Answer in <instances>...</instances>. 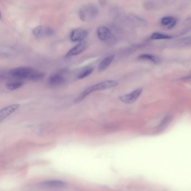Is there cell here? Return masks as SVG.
Returning <instances> with one entry per match:
<instances>
[{
    "label": "cell",
    "instance_id": "6da1fadb",
    "mask_svg": "<svg viewBox=\"0 0 191 191\" xmlns=\"http://www.w3.org/2000/svg\"><path fill=\"white\" fill-rule=\"evenodd\" d=\"M98 15V8L91 4L82 6L79 11L80 19L85 22H89L96 19Z\"/></svg>",
    "mask_w": 191,
    "mask_h": 191
},
{
    "label": "cell",
    "instance_id": "7a4b0ae2",
    "mask_svg": "<svg viewBox=\"0 0 191 191\" xmlns=\"http://www.w3.org/2000/svg\"><path fill=\"white\" fill-rule=\"evenodd\" d=\"M96 33L99 39L104 42L111 44L116 40L115 36L107 27L103 26L99 27L97 29Z\"/></svg>",
    "mask_w": 191,
    "mask_h": 191
},
{
    "label": "cell",
    "instance_id": "3957f363",
    "mask_svg": "<svg viewBox=\"0 0 191 191\" xmlns=\"http://www.w3.org/2000/svg\"><path fill=\"white\" fill-rule=\"evenodd\" d=\"M35 71L30 67H22L11 70L10 74L12 77L16 79H29Z\"/></svg>",
    "mask_w": 191,
    "mask_h": 191
},
{
    "label": "cell",
    "instance_id": "277c9868",
    "mask_svg": "<svg viewBox=\"0 0 191 191\" xmlns=\"http://www.w3.org/2000/svg\"><path fill=\"white\" fill-rule=\"evenodd\" d=\"M33 34L37 38H44L52 36L54 31L50 27L46 25H39L33 30Z\"/></svg>",
    "mask_w": 191,
    "mask_h": 191
},
{
    "label": "cell",
    "instance_id": "5b68a950",
    "mask_svg": "<svg viewBox=\"0 0 191 191\" xmlns=\"http://www.w3.org/2000/svg\"><path fill=\"white\" fill-rule=\"evenodd\" d=\"M142 92V89H138L137 90L133 91L132 92L128 94L121 96L120 98V99L122 102L125 103H132L138 98Z\"/></svg>",
    "mask_w": 191,
    "mask_h": 191
},
{
    "label": "cell",
    "instance_id": "8992f818",
    "mask_svg": "<svg viewBox=\"0 0 191 191\" xmlns=\"http://www.w3.org/2000/svg\"><path fill=\"white\" fill-rule=\"evenodd\" d=\"M88 35L86 30L80 28L76 29L72 31L70 35V39L72 42H82Z\"/></svg>",
    "mask_w": 191,
    "mask_h": 191
},
{
    "label": "cell",
    "instance_id": "52a82bcc",
    "mask_svg": "<svg viewBox=\"0 0 191 191\" xmlns=\"http://www.w3.org/2000/svg\"><path fill=\"white\" fill-rule=\"evenodd\" d=\"M118 84V82L114 80H106L99 82L96 85H93L94 91L106 90L111 88L116 87Z\"/></svg>",
    "mask_w": 191,
    "mask_h": 191
},
{
    "label": "cell",
    "instance_id": "ba28073f",
    "mask_svg": "<svg viewBox=\"0 0 191 191\" xmlns=\"http://www.w3.org/2000/svg\"><path fill=\"white\" fill-rule=\"evenodd\" d=\"M20 106V104H15L7 106L1 109L0 111V122H2L3 120L5 119L6 117H8L11 114L19 109Z\"/></svg>",
    "mask_w": 191,
    "mask_h": 191
},
{
    "label": "cell",
    "instance_id": "9c48e42d",
    "mask_svg": "<svg viewBox=\"0 0 191 191\" xmlns=\"http://www.w3.org/2000/svg\"><path fill=\"white\" fill-rule=\"evenodd\" d=\"M86 42H81L80 43H79L77 45L75 46L74 47L71 49L67 53L66 57H70L72 56H76L79 54L83 52L85 48H86Z\"/></svg>",
    "mask_w": 191,
    "mask_h": 191
},
{
    "label": "cell",
    "instance_id": "30bf717a",
    "mask_svg": "<svg viewBox=\"0 0 191 191\" xmlns=\"http://www.w3.org/2000/svg\"><path fill=\"white\" fill-rule=\"evenodd\" d=\"M65 78L61 75L59 74L52 75L48 79V84L51 86H56L62 84L65 82Z\"/></svg>",
    "mask_w": 191,
    "mask_h": 191
},
{
    "label": "cell",
    "instance_id": "8fae6325",
    "mask_svg": "<svg viewBox=\"0 0 191 191\" xmlns=\"http://www.w3.org/2000/svg\"><path fill=\"white\" fill-rule=\"evenodd\" d=\"M114 59V55H110L104 58L99 65V71H103L106 69V68L111 65L112 61H113Z\"/></svg>",
    "mask_w": 191,
    "mask_h": 191
},
{
    "label": "cell",
    "instance_id": "7c38bea8",
    "mask_svg": "<svg viewBox=\"0 0 191 191\" xmlns=\"http://www.w3.org/2000/svg\"><path fill=\"white\" fill-rule=\"evenodd\" d=\"M41 184L44 186L50 187H61L66 186V183L65 182L58 180H50V181L43 182Z\"/></svg>",
    "mask_w": 191,
    "mask_h": 191
},
{
    "label": "cell",
    "instance_id": "4fadbf2b",
    "mask_svg": "<svg viewBox=\"0 0 191 191\" xmlns=\"http://www.w3.org/2000/svg\"><path fill=\"white\" fill-rule=\"evenodd\" d=\"M138 59L141 61H151L154 64H159L160 62V59L157 56L149 54H143L140 55L138 57Z\"/></svg>",
    "mask_w": 191,
    "mask_h": 191
},
{
    "label": "cell",
    "instance_id": "5bb4252c",
    "mask_svg": "<svg viewBox=\"0 0 191 191\" xmlns=\"http://www.w3.org/2000/svg\"><path fill=\"white\" fill-rule=\"evenodd\" d=\"M93 91H94V90H93V86H91L90 87L86 89L85 90L83 91L81 94H80V96H79L75 100V102L78 103V102L81 101L84 99L85 98L86 96H87L89 94H90Z\"/></svg>",
    "mask_w": 191,
    "mask_h": 191
},
{
    "label": "cell",
    "instance_id": "9a60e30c",
    "mask_svg": "<svg viewBox=\"0 0 191 191\" xmlns=\"http://www.w3.org/2000/svg\"><path fill=\"white\" fill-rule=\"evenodd\" d=\"M172 37L168 35L164 34L159 33H155L151 36L152 40H162V39H170Z\"/></svg>",
    "mask_w": 191,
    "mask_h": 191
},
{
    "label": "cell",
    "instance_id": "2e32d148",
    "mask_svg": "<svg viewBox=\"0 0 191 191\" xmlns=\"http://www.w3.org/2000/svg\"><path fill=\"white\" fill-rule=\"evenodd\" d=\"M22 85H23V83L21 82H19V81L18 82L16 81V82H10L6 85V88L10 90H16V89H18L19 88H20Z\"/></svg>",
    "mask_w": 191,
    "mask_h": 191
},
{
    "label": "cell",
    "instance_id": "e0dca14e",
    "mask_svg": "<svg viewBox=\"0 0 191 191\" xmlns=\"http://www.w3.org/2000/svg\"><path fill=\"white\" fill-rule=\"evenodd\" d=\"M93 69L91 67H86L85 69L83 70L82 71L80 72L79 75H78V78L79 79H81L84 77H87L89 75L91 74V72H93Z\"/></svg>",
    "mask_w": 191,
    "mask_h": 191
},
{
    "label": "cell",
    "instance_id": "ac0fdd59",
    "mask_svg": "<svg viewBox=\"0 0 191 191\" xmlns=\"http://www.w3.org/2000/svg\"><path fill=\"white\" fill-rule=\"evenodd\" d=\"M43 77H44V74L43 73L35 71L34 73L32 74L30 80L37 81V80L42 79Z\"/></svg>",
    "mask_w": 191,
    "mask_h": 191
},
{
    "label": "cell",
    "instance_id": "d6986e66",
    "mask_svg": "<svg viewBox=\"0 0 191 191\" xmlns=\"http://www.w3.org/2000/svg\"><path fill=\"white\" fill-rule=\"evenodd\" d=\"M174 18L171 17V16H165L162 18L161 20V23L163 25H169V24L172 22L173 20H174Z\"/></svg>",
    "mask_w": 191,
    "mask_h": 191
},
{
    "label": "cell",
    "instance_id": "ffe728a7",
    "mask_svg": "<svg viewBox=\"0 0 191 191\" xmlns=\"http://www.w3.org/2000/svg\"><path fill=\"white\" fill-rule=\"evenodd\" d=\"M177 23V19H174V20H173L172 22L170 23L169 25H168V28L169 29H172L173 28H174V26L175 25V24Z\"/></svg>",
    "mask_w": 191,
    "mask_h": 191
},
{
    "label": "cell",
    "instance_id": "44dd1931",
    "mask_svg": "<svg viewBox=\"0 0 191 191\" xmlns=\"http://www.w3.org/2000/svg\"><path fill=\"white\" fill-rule=\"evenodd\" d=\"M191 74L189 75L188 76H187V77H185V79H191Z\"/></svg>",
    "mask_w": 191,
    "mask_h": 191
}]
</instances>
